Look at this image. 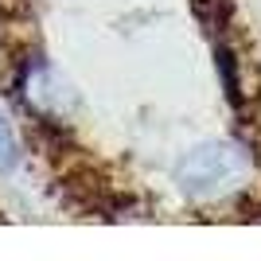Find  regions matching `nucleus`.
<instances>
[{"label": "nucleus", "instance_id": "1", "mask_svg": "<svg viewBox=\"0 0 261 261\" xmlns=\"http://www.w3.org/2000/svg\"><path fill=\"white\" fill-rule=\"evenodd\" d=\"M253 175V160L238 141H207L175 164V187L191 203H218L238 195L246 179Z\"/></svg>", "mask_w": 261, "mask_h": 261}, {"label": "nucleus", "instance_id": "2", "mask_svg": "<svg viewBox=\"0 0 261 261\" xmlns=\"http://www.w3.org/2000/svg\"><path fill=\"white\" fill-rule=\"evenodd\" d=\"M16 160H20V141H16V133H12L8 117L0 113V172L16 168Z\"/></svg>", "mask_w": 261, "mask_h": 261}]
</instances>
